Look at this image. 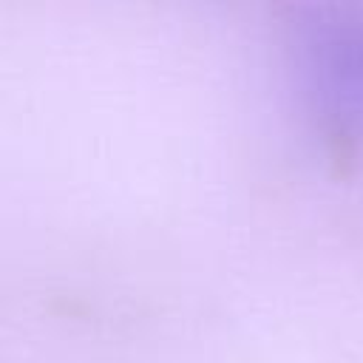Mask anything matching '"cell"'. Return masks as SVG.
<instances>
[{"instance_id":"obj_1","label":"cell","mask_w":363,"mask_h":363,"mask_svg":"<svg viewBox=\"0 0 363 363\" xmlns=\"http://www.w3.org/2000/svg\"><path fill=\"white\" fill-rule=\"evenodd\" d=\"M281 51L315 136L340 164L363 156V3L284 6Z\"/></svg>"}]
</instances>
